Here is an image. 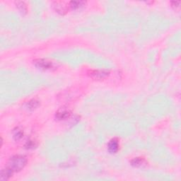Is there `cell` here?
<instances>
[{
  "instance_id": "1",
  "label": "cell",
  "mask_w": 181,
  "mask_h": 181,
  "mask_svg": "<svg viewBox=\"0 0 181 181\" xmlns=\"http://www.w3.org/2000/svg\"><path fill=\"white\" fill-rule=\"evenodd\" d=\"M26 164H27V159L25 156L17 155L10 159L6 168L14 174L15 172H19L23 170Z\"/></svg>"
},
{
  "instance_id": "2",
  "label": "cell",
  "mask_w": 181,
  "mask_h": 181,
  "mask_svg": "<svg viewBox=\"0 0 181 181\" xmlns=\"http://www.w3.org/2000/svg\"><path fill=\"white\" fill-rule=\"evenodd\" d=\"M33 64L37 68L41 70H53L56 69L55 63L46 59H37L33 61Z\"/></svg>"
},
{
  "instance_id": "3",
  "label": "cell",
  "mask_w": 181,
  "mask_h": 181,
  "mask_svg": "<svg viewBox=\"0 0 181 181\" xmlns=\"http://www.w3.org/2000/svg\"><path fill=\"white\" fill-rule=\"evenodd\" d=\"M69 4H66L62 2H55L52 4V8L56 12L61 15H65L66 14L70 7Z\"/></svg>"
},
{
  "instance_id": "4",
  "label": "cell",
  "mask_w": 181,
  "mask_h": 181,
  "mask_svg": "<svg viewBox=\"0 0 181 181\" xmlns=\"http://www.w3.org/2000/svg\"><path fill=\"white\" fill-rule=\"evenodd\" d=\"M110 72L105 70H91L89 72L90 77L94 79H103L109 76Z\"/></svg>"
},
{
  "instance_id": "5",
  "label": "cell",
  "mask_w": 181,
  "mask_h": 181,
  "mask_svg": "<svg viewBox=\"0 0 181 181\" xmlns=\"http://www.w3.org/2000/svg\"><path fill=\"white\" fill-rule=\"evenodd\" d=\"M71 111L65 107L61 108L56 113V118L59 120H65L68 119L71 115Z\"/></svg>"
},
{
  "instance_id": "6",
  "label": "cell",
  "mask_w": 181,
  "mask_h": 181,
  "mask_svg": "<svg viewBox=\"0 0 181 181\" xmlns=\"http://www.w3.org/2000/svg\"><path fill=\"white\" fill-rule=\"evenodd\" d=\"M108 151H110V153H112V154L116 153L119 149L118 140L117 139H113L112 140H110L108 143Z\"/></svg>"
},
{
  "instance_id": "7",
  "label": "cell",
  "mask_w": 181,
  "mask_h": 181,
  "mask_svg": "<svg viewBox=\"0 0 181 181\" xmlns=\"http://www.w3.org/2000/svg\"><path fill=\"white\" fill-rule=\"evenodd\" d=\"M130 164H131V165L133 167L139 168V167H142L144 166H145V165L146 164V161H145L144 159L140 158V157H137V158L133 159L132 160L130 161Z\"/></svg>"
},
{
  "instance_id": "8",
  "label": "cell",
  "mask_w": 181,
  "mask_h": 181,
  "mask_svg": "<svg viewBox=\"0 0 181 181\" xmlns=\"http://www.w3.org/2000/svg\"><path fill=\"white\" fill-rule=\"evenodd\" d=\"M85 4H86V2H84L73 1V2H70V3H69V7H70V8H71V9L76 10V9H81V7L85 6Z\"/></svg>"
},
{
  "instance_id": "9",
  "label": "cell",
  "mask_w": 181,
  "mask_h": 181,
  "mask_svg": "<svg viewBox=\"0 0 181 181\" xmlns=\"http://www.w3.org/2000/svg\"><path fill=\"white\" fill-rule=\"evenodd\" d=\"M16 6L19 11V12L22 14H26L27 13V6L23 2H16Z\"/></svg>"
},
{
  "instance_id": "10",
  "label": "cell",
  "mask_w": 181,
  "mask_h": 181,
  "mask_svg": "<svg viewBox=\"0 0 181 181\" xmlns=\"http://www.w3.org/2000/svg\"><path fill=\"white\" fill-rule=\"evenodd\" d=\"M13 173L11 172L7 168L2 170L1 172V180H9V178L12 176Z\"/></svg>"
},
{
  "instance_id": "11",
  "label": "cell",
  "mask_w": 181,
  "mask_h": 181,
  "mask_svg": "<svg viewBox=\"0 0 181 181\" xmlns=\"http://www.w3.org/2000/svg\"><path fill=\"white\" fill-rule=\"evenodd\" d=\"M40 105L39 100L36 99H32L27 103V108L28 110H34L38 107Z\"/></svg>"
},
{
  "instance_id": "12",
  "label": "cell",
  "mask_w": 181,
  "mask_h": 181,
  "mask_svg": "<svg viewBox=\"0 0 181 181\" xmlns=\"http://www.w3.org/2000/svg\"><path fill=\"white\" fill-rule=\"evenodd\" d=\"M23 135V132L21 131L20 130H16L14 134V138L16 141H18L22 139Z\"/></svg>"
},
{
  "instance_id": "13",
  "label": "cell",
  "mask_w": 181,
  "mask_h": 181,
  "mask_svg": "<svg viewBox=\"0 0 181 181\" xmlns=\"http://www.w3.org/2000/svg\"><path fill=\"white\" fill-rule=\"evenodd\" d=\"M35 146H36V144L33 141H28L26 144V147L27 149H33L35 147Z\"/></svg>"
},
{
  "instance_id": "14",
  "label": "cell",
  "mask_w": 181,
  "mask_h": 181,
  "mask_svg": "<svg viewBox=\"0 0 181 181\" xmlns=\"http://www.w3.org/2000/svg\"><path fill=\"white\" fill-rule=\"evenodd\" d=\"M172 4V7H174V8H178L179 7V4H180V2H171Z\"/></svg>"
}]
</instances>
